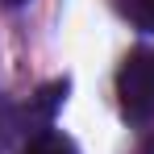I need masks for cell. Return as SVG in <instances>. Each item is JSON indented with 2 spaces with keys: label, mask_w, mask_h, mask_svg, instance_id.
<instances>
[{
  "label": "cell",
  "mask_w": 154,
  "mask_h": 154,
  "mask_svg": "<svg viewBox=\"0 0 154 154\" xmlns=\"http://www.w3.org/2000/svg\"><path fill=\"white\" fill-rule=\"evenodd\" d=\"M117 104L121 117L137 129H154V50L137 46L117 67Z\"/></svg>",
  "instance_id": "6da1fadb"
},
{
  "label": "cell",
  "mask_w": 154,
  "mask_h": 154,
  "mask_svg": "<svg viewBox=\"0 0 154 154\" xmlns=\"http://www.w3.org/2000/svg\"><path fill=\"white\" fill-rule=\"evenodd\" d=\"M67 92H71V79H50V83H42V88L21 104V142H25L29 133H42V129L54 125L58 108L67 104Z\"/></svg>",
  "instance_id": "7a4b0ae2"
},
{
  "label": "cell",
  "mask_w": 154,
  "mask_h": 154,
  "mask_svg": "<svg viewBox=\"0 0 154 154\" xmlns=\"http://www.w3.org/2000/svg\"><path fill=\"white\" fill-rule=\"evenodd\" d=\"M17 154H79L75 137L71 133H63V129H42V133H29L25 142L17 146Z\"/></svg>",
  "instance_id": "3957f363"
},
{
  "label": "cell",
  "mask_w": 154,
  "mask_h": 154,
  "mask_svg": "<svg viewBox=\"0 0 154 154\" xmlns=\"http://www.w3.org/2000/svg\"><path fill=\"white\" fill-rule=\"evenodd\" d=\"M112 8L137 33H154V0H112Z\"/></svg>",
  "instance_id": "277c9868"
},
{
  "label": "cell",
  "mask_w": 154,
  "mask_h": 154,
  "mask_svg": "<svg viewBox=\"0 0 154 154\" xmlns=\"http://www.w3.org/2000/svg\"><path fill=\"white\" fill-rule=\"evenodd\" d=\"M13 142L21 146V104H13L0 92V150H8Z\"/></svg>",
  "instance_id": "5b68a950"
},
{
  "label": "cell",
  "mask_w": 154,
  "mask_h": 154,
  "mask_svg": "<svg viewBox=\"0 0 154 154\" xmlns=\"http://www.w3.org/2000/svg\"><path fill=\"white\" fill-rule=\"evenodd\" d=\"M133 154H154V129H146V137L133 146Z\"/></svg>",
  "instance_id": "8992f818"
},
{
  "label": "cell",
  "mask_w": 154,
  "mask_h": 154,
  "mask_svg": "<svg viewBox=\"0 0 154 154\" xmlns=\"http://www.w3.org/2000/svg\"><path fill=\"white\" fill-rule=\"evenodd\" d=\"M21 4H29V0H0V8H21Z\"/></svg>",
  "instance_id": "52a82bcc"
}]
</instances>
